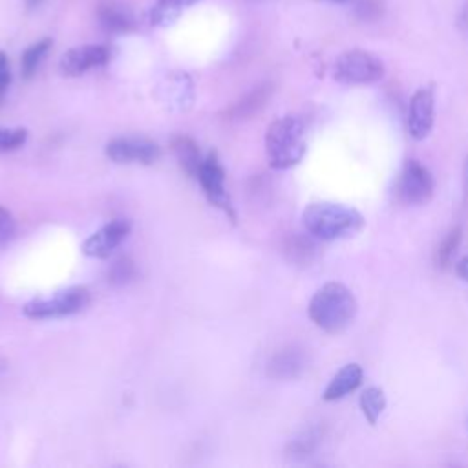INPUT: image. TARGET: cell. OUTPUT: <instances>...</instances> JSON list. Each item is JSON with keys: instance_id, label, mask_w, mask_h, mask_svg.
Returning a JSON list of instances; mask_svg holds the SVG:
<instances>
[{"instance_id": "3957f363", "label": "cell", "mask_w": 468, "mask_h": 468, "mask_svg": "<svg viewBox=\"0 0 468 468\" xmlns=\"http://www.w3.org/2000/svg\"><path fill=\"white\" fill-rule=\"evenodd\" d=\"M303 122L294 115H285L272 121L265 133V152L269 165L274 170L292 168L305 155Z\"/></svg>"}, {"instance_id": "4fadbf2b", "label": "cell", "mask_w": 468, "mask_h": 468, "mask_svg": "<svg viewBox=\"0 0 468 468\" xmlns=\"http://www.w3.org/2000/svg\"><path fill=\"white\" fill-rule=\"evenodd\" d=\"M362 377L364 371L360 367V364L356 362H349L346 364L327 384V388L322 393V399L327 402L333 400H340L346 395H349L351 391H355L360 384H362Z\"/></svg>"}, {"instance_id": "277c9868", "label": "cell", "mask_w": 468, "mask_h": 468, "mask_svg": "<svg viewBox=\"0 0 468 468\" xmlns=\"http://www.w3.org/2000/svg\"><path fill=\"white\" fill-rule=\"evenodd\" d=\"M90 303V291L86 287L75 285L60 289L49 296L33 298L24 305V314L33 320L62 318L82 311Z\"/></svg>"}, {"instance_id": "1f68e13d", "label": "cell", "mask_w": 468, "mask_h": 468, "mask_svg": "<svg viewBox=\"0 0 468 468\" xmlns=\"http://www.w3.org/2000/svg\"><path fill=\"white\" fill-rule=\"evenodd\" d=\"M466 424H468V419H466Z\"/></svg>"}, {"instance_id": "44dd1931", "label": "cell", "mask_w": 468, "mask_h": 468, "mask_svg": "<svg viewBox=\"0 0 468 468\" xmlns=\"http://www.w3.org/2000/svg\"><path fill=\"white\" fill-rule=\"evenodd\" d=\"M133 261L126 256L115 260L108 271V282L113 283V285H122L126 282H130V278L133 276Z\"/></svg>"}, {"instance_id": "5b68a950", "label": "cell", "mask_w": 468, "mask_h": 468, "mask_svg": "<svg viewBox=\"0 0 468 468\" xmlns=\"http://www.w3.org/2000/svg\"><path fill=\"white\" fill-rule=\"evenodd\" d=\"M335 79L349 86L373 84L382 79V60L366 49H349L342 53L335 62Z\"/></svg>"}, {"instance_id": "d4e9b609", "label": "cell", "mask_w": 468, "mask_h": 468, "mask_svg": "<svg viewBox=\"0 0 468 468\" xmlns=\"http://www.w3.org/2000/svg\"><path fill=\"white\" fill-rule=\"evenodd\" d=\"M15 232V219L7 208L0 205V247H4Z\"/></svg>"}, {"instance_id": "603a6c76", "label": "cell", "mask_w": 468, "mask_h": 468, "mask_svg": "<svg viewBox=\"0 0 468 468\" xmlns=\"http://www.w3.org/2000/svg\"><path fill=\"white\" fill-rule=\"evenodd\" d=\"M316 441H318V435L314 431H305L303 435H300L298 439H294L291 442L289 452L294 457H305V455H309L314 450Z\"/></svg>"}, {"instance_id": "4316f807", "label": "cell", "mask_w": 468, "mask_h": 468, "mask_svg": "<svg viewBox=\"0 0 468 468\" xmlns=\"http://www.w3.org/2000/svg\"><path fill=\"white\" fill-rule=\"evenodd\" d=\"M9 80H11V73H9V60L5 57L4 51H0V104L4 101V95H5V90L9 86Z\"/></svg>"}, {"instance_id": "30bf717a", "label": "cell", "mask_w": 468, "mask_h": 468, "mask_svg": "<svg viewBox=\"0 0 468 468\" xmlns=\"http://www.w3.org/2000/svg\"><path fill=\"white\" fill-rule=\"evenodd\" d=\"M130 225L124 219H113L93 232L84 243L82 252L91 258H108L128 236Z\"/></svg>"}, {"instance_id": "7c38bea8", "label": "cell", "mask_w": 468, "mask_h": 468, "mask_svg": "<svg viewBox=\"0 0 468 468\" xmlns=\"http://www.w3.org/2000/svg\"><path fill=\"white\" fill-rule=\"evenodd\" d=\"M307 366V356L303 353V349L296 347V346H289L282 351H278L267 366V373L269 377L276 378V380H291L302 375V371Z\"/></svg>"}, {"instance_id": "52a82bcc", "label": "cell", "mask_w": 468, "mask_h": 468, "mask_svg": "<svg viewBox=\"0 0 468 468\" xmlns=\"http://www.w3.org/2000/svg\"><path fill=\"white\" fill-rule=\"evenodd\" d=\"M196 179L199 181L207 199L221 208L225 214H229L230 218H234V210H232V203H230V197L227 194V188H225V170L216 155V152H210L201 166H199V172L196 176Z\"/></svg>"}, {"instance_id": "4dcf8cb0", "label": "cell", "mask_w": 468, "mask_h": 468, "mask_svg": "<svg viewBox=\"0 0 468 468\" xmlns=\"http://www.w3.org/2000/svg\"><path fill=\"white\" fill-rule=\"evenodd\" d=\"M335 2H344V0H335Z\"/></svg>"}, {"instance_id": "6da1fadb", "label": "cell", "mask_w": 468, "mask_h": 468, "mask_svg": "<svg viewBox=\"0 0 468 468\" xmlns=\"http://www.w3.org/2000/svg\"><path fill=\"white\" fill-rule=\"evenodd\" d=\"M305 230L325 241L356 236L364 229V216L351 207L331 201L309 203L302 212Z\"/></svg>"}, {"instance_id": "7402d4cb", "label": "cell", "mask_w": 468, "mask_h": 468, "mask_svg": "<svg viewBox=\"0 0 468 468\" xmlns=\"http://www.w3.org/2000/svg\"><path fill=\"white\" fill-rule=\"evenodd\" d=\"M27 139V132L26 128H5L0 126V152H7V150H15L18 146H22Z\"/></svg>"}, {"instance_id": "5bb4252c", "label": "cell", "mask_w": 468, "mask_h": 468, "mask_svg": "<svg viewBox=\"0 0 468 468\" xmlns=\"http://www.w3.org/2000/svg\"><path fill=\"white\" fill-rule=\"evenodd\" d=\"M172 150H174L176 159L179 161L181 168H183L188 176L196 177L197 172H199V166H201V163H203V157H201V154H199L197 144H196L190 137H186V135H177V137H174V141H172Z\"/></svg>"}, {"instance_id": "83f0119b", "label": "cell", "mask_w": 468, "mask_h": 468, "mask_svg": "<svg viewBox=\"0 0 468 468\" xmlns=\"http://www.w3.org/2000/svg\"><path fill=\"white\" fill-rule=\"evenodd\" d=\"M455 272H457V276H459L461 280L468 282V256H464V258H461V260L457 261Z\"/></svg>"}, {"instance_id": "f1b7e54d", "label": "cell", "mask_w": 468, "mask_h": 468, "mask_svg": "<svg viewBox=\"0 0 468 468\" xmlns=\"http://www.w3.org/2000/svg\"><path fill=\"white\" fill-rule=\"evenodd\" d=\"M461 26H464V27H468V5L463 9V13H461Z\"/></svg>"}, {"instance_id": "8fae6325", "label": "cell", "mask_w": 468, "mask_h": 468, "mask_svg": "<svg viewBox=\"0 0 468 468\" xmlns=\"http://www.w3.org/2000/svg\"><path fill=\"white\" fill-rule=\"evenodd\" d=\"M110 58V51L104 46H79L66 51L60 58V71L68 77H77L91 68L102 66Z\"/></svg>"}, {"instance_id": "e0dca14e", "label": "cell", "mask_w": 468, "mask_h": 468, "mask_svg": "<svg viewBox=\"0 0 468 468\" xmlns=\"http://www.w3.org/2000/svg\"><path fill=\"white\" fill-rule=\"evenodd\" d=\"M99 20L108 31H128L132 27L130 16L112 2L99 5Z\"/></svg>"}, {"instance_id": "ba28073f", "label": "cell", "mask_w": 468, "mask_h": 468, "mask_svg": "<svg viewBox=\"0 0 468 468\" xmlns=\"http://www.w3.org/2000/svg\"><path fill=\"white\" fill-rule=\"evenodd\" d=\"M106 155L115 163L152 165L159 159L161 150L155 141L146 137H115L108 141Z\"/></svg>"}, {"instance_id": "cb8c5ba5", "label": "cell", "mask_w": 468, "mask_h": 468, "mask_svg": "<svg viewBox=\"0 0 468 468\" xmlns=\"http://www.w3.org/2000/svg\"><path fill=\"white\" fill-rule=\"evenodd\" d=\"M287 250L291 252V258L294 261H309L311 256L314 254V245L305 238H294L287 245Z\"/></svg>"}, {"instance_id": "2e32d148", "label": "cell", "mask_w": 468, "mask_h": 468, "mask_svg": "<svg viewBox=\"0 0 468 468\" xmlns=\"http://www.w3.org/2000/svg\"><path fill=\"white\" fill-rule=\"evenodd\" d=\"M272 88L269 84H263V86H258L256 90H252L247 97H243L230 112L234 117H249L256 112H260L261 106H265L269 95H271Z\"/></svg>"}, {"instance_id": "9a60e30c", "label": "cell", "mask_w": 468, "mask_h": 468, "mask_svg": "<svg viewBox=\"0 0 468 468\" xmlns=\"http://www.w3.org/2000/svg\"><path fill=\"white\" fill-rule=\"evenodd\" d=\"M358 404H360L362 415H364L366 420L373 426V424H377L380 413H382L384 408H386V395H384V391H382L380 388L369 386V388H366V389L362 391Z\"/></svg>"}, {"instance_id": "484cf974", "label": "cell", "mask_w": 468, "mask_h": 468, "mask_svg": "<svg viewBox=\"0 0 468 468\" xmlns=\"http://www.w3.org/2000/svg\"><path fill=\"white\" fill-rule=\"evenodd\" d=\"M356 11H358V16L364 18V20H373L378 16L380 9H378V4L375 0H360L356 4Z\"/></svg>"}, {"instance_id": "f546056e", "label": "cell", "mask_w": 468, "mask_h": 468, "mask_svg": "<svg viewBox=\"0 0 468 468\" xmlns=\"http://www.w3.org/2000/svg\"><path fill=\"white\" fill-rule=\"evenodd\" d=\"M26 4H27V7H35L37 4H40V0H26Z\"/></svg>"}, {"instance_id": "d6986e66", "label": "cell", "mask_w": 468, "mask_h": 468, "mask_svg": "<svg viewBox=\"0 0 468 468\" xmlns=\"http://www.w3.org/2000/svg\"><path fill=\"white\" fill-rule=\"evenodd\" d=\"M461 236H463V230L461 227H453L448 230V234L442 238V241L439 243L437 250H435V263L439 267H448L459 243H461Z\"/></svg>"}, {"instance_id": "ac0fdd59", "label": "cell", "mask_w": 468, "mask_h": 468, "mask_svg": "<svg viewBox=\"0 0 468 468\" xmlns=\"http://www.w3.org/2000/svg\"><path fill=\"white\" fill-rule=\"evenodd\" d=\"M51 48V40L49 38H42L35 44H31L24 53H22V58H20V69H22V75L26 79L33 77L37 68L40 66L42 58L46 57V53L49 51Z\"/></svg>"}, {"instance_id": "ffe728a7", "label": "cell", "mask_w": 468, "mask_h": 468, "mask_svg": "<svg viewBox=\"0 0 468 468\" xmlns=\"http://www.w3.org/2000/svg\"><path fill=\"white\" fill-rule=\"evenodd\" d=\"M194 2L196 0H157V4L154 5L152 20H155V22L172 20L176 15H179L181 9H185L186 5L194 4Z\"/></svg>"}, {"instance_id": "7a4b0ae2", "label": "cell", "mask_w": 468, "mask_h": 468, "mask_svg": "<svg viewBox=\"0 0 468 468\" xmlns=\"http://www.w3.org/2000/svg\"><path fill=\"white\" fill-rule=\"evenodd\" d=\"M356 298L340 282H327L311 298L307 313L316 327L325 333H342L356 316Z\"/></svg>"}, {"instance_id": "8992f818", "label": "cell", "mask_w": 468, "mask_h": 468, "mask_svg": "<svg viewBox=\"0 0 468 468\" xmlns=\"http://www.w3.org/2000/svg\"><path fill=\"white\" fill-rule=\"evenodd\" d=\"M397 190L404 203L424 205L433 197L435 179L424 165H420L417 159H410L400 172Z\"/></svg>"}, {"instance_id": "9c48e42d", "label": "cell", "mask_w": 468, "mask_h": 468, "mask_svg": "<svg viewBox=\"0 0 468 468\" xmlns=\"http://www.w3.org/2000/svg\"><path fill=\"white\" fill-rule=\"evenodd\" d=\"M435 122V91L433 86L419 88L408 110V130L410 135L417 141H422L430 135Z\"/></svg>"}]
</instances>
